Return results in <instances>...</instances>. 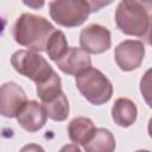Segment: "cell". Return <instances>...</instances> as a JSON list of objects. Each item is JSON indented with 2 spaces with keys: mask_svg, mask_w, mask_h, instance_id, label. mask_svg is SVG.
<instances>
[{
  "mask_svg": "<svg viewBox=\"0 0 152 152\" xmlns=\"http://www.w3.org/2000/svg\"><path fill=\"white\" fill-rule=\"evenodd\" d=\"M55 26L44 17L32 13L19 15L13 26V38L30 51H45L48 40L55 31Z\"/></svg>",
  "mask_w": 152,
  "mask_h": 152,
  "instance_id": "6da1fadb",
  "label": "cell"
},
{
  "mask_svg": "<svg viewBox=\"0 0 152 152\" xmlns=\"http://www.w3.org/2000/svg\"><path fill=\"white\" fill-rule=\"evenodd\" d=\"M147 5L148 4L135 0L120 1L115 10V23L118 28L127 36L147 39L151 27L150 10Z\"/></svg>",
  "mask_w": 152,
  "mask_h": 152,
  "instance_id": "7a4b0ae2",
  "label": "cell"
},
{
  "mask_svg": "<svg viewBox=\"0 0 152 152\" xmlns=\"http://www.w3.org/2000/svg\"><path fill=\"white\" fill-rule=\"evenodd\" d=\"M76 87L91 104L101 106L113 95V84L108 77L96 68L89 66L76 75Z\"/></svg>",
  "mask_w": 152,
  "mask_h": 152,
  "instance_id": "3957f363",
  "label": "cell"
},
{
  "mask_svg": "<svg viewBox=\"0 0 152 152\" xmlns=\"http://www.w3.org/2000/svg\"><path fill=\"white\" fill-rule=\"evenodd\" d=\"M11 63L17 72L33 81L36 86L45 83L55 74L52 66L42 55L30 50L15 51L11 57Z\"/></svg>",
  "mask_w": 152,
  "mask_h": 152,
  "instance_id": "277c9868",
  "label": "cell"
},
{
  "mask_svg": "<svg viewBox=\"0 0 152 152\" xmlns=\"http://www.w3.org/2000/svg\"><path fill=\"white\" fill-rule=\"evenodd\" d=\"M50 17L61 26L76 27L86 23L93 12L90 1L86 0H55L49 2Z\"/></svg>",
  "mask_w": 152,
  "mask_h": 152,
  "instance_id": "5b68a950",
  "label": "cell"
},
{
  "mask_svg": "<svg viewBox=\"0 0 152 152\" xmlns=\"http://www.w3.org/2000/svg\"><path fill=\"white\" fill-rule=\"evenodd\" d=\"M80 45L87 53H103L108 51L112 45L110 31L100 24H91L81 31Z\"/></svg>",
  "mask_w": 152,
  "mask_h": 152,
  "instance_id": "8992f818",
  "label": "cell"
},
{
  "mask_svg": "<svg viewBox=\"0 0 152 152\" xmlns=\"http://www.w3.org/2000/svg\"><path fill=\"white\" fill-rule=\"evenodd\" d=\"M114 57L118 66L122 71L135 70L144 61L145 45L141 40L126 39L115 48Z\"/></svg>",
  "mask_w": 152,
  "mask_h": 152,
  "instance_id": "52a82bcc",
  "label": "cell"
},
{
  "mask_svg": "<svg viewBox=\"0 0 152 152\" xmlns=\"http://www.w3.org/2000/svg\"><path fill=\"white\" fill-rule=\"evenodd\" d=\"M27 102L24 89L15 82H6L0 86V115L17 118Z\"/></svg>",
  "mask_w": 152,
  "mask_h": 152,
  "instance_id": "ba28073f",
  "label": "cell"
},
{
  "mask_svg": "<svg viewBox=\"0 0 152 152\" xmlns=\"http://www.w3.org/2000/svg\"><path fill=\"white\" fill-rule=\"evenodd\" d=\"M17 120L25 131L33 133L44 127L48 120V115L42 103L36 100H30L17 115Z\"/></svg>",
  "mask_w": 152,
  "mask_h": 152,
  "instance_id": "9c48e42d",
  "label": "cell"
},
{
  "mask_svg": "<svg viewBox=\"0 0 152 152\" xmlns=\"http://www.w3.org/2000/svg\"><path fill=\"white\" fill-rule=\"evenodd\" d=\"M61 71L68 75H78L83 70L91 66V58L81 48H68L65 53L55 62Z\"/></svg>",
  "mask_w": 152,
  "mask_h": 152,
  "instance_id": "30bf717a",
  "label": "cell"
},
{
  "mask_svg": "<svg viewBox=\"0 0 152 152\" xmlns=\"http://www.w3.org/2000/svg\"><path fill=\"white\" fill-rule=\"evenodd\" d=\"M138 116L135 103L127 97H119L112 107V119L120 127L132 126Z\"/></svg>",
  "mask_w": 152,
  "mask_h": 152,
  "instance_id": "8fae6325",
  "label": "cell"
},
{
  "mask_svg": "<svg viewBox=\"0 0 152 152\" xmlns=\"http://www.w3.org/2000/svg\"><path fill=\"white\" fill-rule=\"evenodd\" d=\"M96 127L89 118H74L68 125V133L70 140L75 145L84 146L94 135Z\"/></svg>",
  "mask_w": 152,
  "mask_h": 152,
  "instance_id": "7c38bea8",
  "label": "cell"
},
{
  "mask_svg": "<svg viewBox=\"0 0 152 152\" xmlns=\"http://www.w3.org/2000/svg\"><path fill=\"white\" fill-rule=\"evenodd\" d=\"M115 138L113 133L103 127L96 128L91 139L83 146L86 152H114Z\"/></svg>",
  "mask_w": 152,
  "mask_h": 152,
  "instance_id": "4fadbf2b",
  "label": "cell"
},
{
  "mask_svg": "<svg viewBox=\"0 0 152 152\" xmlns=\"http://www.w3.org/2000/svg\"><path fill=\"white\" fill-rule=\"evenodd\" d=\"M48 118H50L53 121H64L69 116V101L64 91H61L56 96L42 102Z\"/></svg>",
  "mask_w": 152,
  "mask_h": 152,
  "instance_id": "5bb4252c",
  "label": "cell"
},
{
  "mask_svg": "<svg viewBox=\"0 0 152 152\" xmlns=\"http://www.w3.org/2000/svg\"><path fill=\"white\" fill-rule=\"evenodd\" d=\"M68 40L65 38V34L61 30H55L53 33L50 36L45 51L49 56V58L53 62L58 61L68 50Z\"/></svg>",
  "mask_w": 152,
  "mask_h": 152,
  "instance_id": "9a60e30c",
  "label": "cell"
},
{
  "mask_svg": "<svg viewBox=\"0 0 152 152\" xmlns=\"http://www.w3.org/2000/svg\"><path fill=\"white\" fill-rule=\"evenodd\" d=\"M20 152H45V151L38 144H27L24 147H21Z\"/></svg>",
  "mask_w": 152,
  "mask_h": 152,
  "instance_id": "2e32d148",
  "label": "cell"
},
{
  "mask_svg": "<svg viewBox=\"0 0 152 152\" xmlns=\"http://www.w3.org/2000/svg\"><path fill=\"white\" fill-rule=\"evenodd\" d=\"M59 152H82V151L80 150V147L77 145H75V144H68V145H64L59 150Z\"/></svg>",
  "mask_w": 152,
  "mask_h": 152,
  "instance_id": "e0dca14e",
  "label": "cell"
},
{
  "mask_svg": "<svg viewBox=\"0 0 152 152\" xmlns=\"http://www.w3.org/2000/svg\"><path fill=\"white\" fill-rule=\"evenodd\" d=\"M26 6H28V7H34V8H38V7H42V6H44V2H39V4H37V2H24Z\"/></svg>",
  "mask_w": 152,
  "mask_h": 152,
  "instance_id": "ac0fdd59",
  "label": "cell"
},
{
  "mask_svg": "<svg viewBox=\"0 0 152 152\" xmlns=\"http://www.w3.org/2000/svg\"><path fill=\"white\" fill-rule=\"evenodd\" d=\"M6 24H7V21L0 15V34L4 32V30H5V27H6Z\"/></svg>",
  "mask_w": 152,
  "mask_h": 152,
  "instance_id": "d6986e66",
  "label": "cell"
},
{
  "mask_svg": "<svg viewBox=\"0 0 152 152\" xmlns=\"http://www.w3.org/2000/svg\"><path fill=\"white\" fill-rule=\"evenodd\" d=\"M135 152H150L148 150H139V151H135Z\"/></svg>",
  "mask_w": 152,
  "mask_h": 152,
  "instance_id": "ffe728a7",
  "label": "cell"
}]
</instances>
